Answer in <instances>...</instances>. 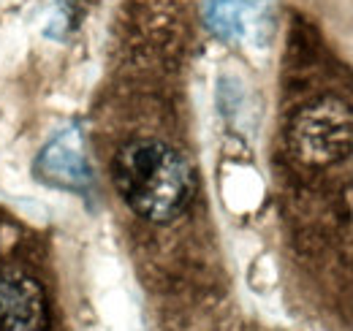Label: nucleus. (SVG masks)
Segmentation results:
<instances>
[{
  "label": "nucleus",
  "instance_id": "obj_1",
  "mask_svg": "<svg viewBox=\"0 0 353 331\" xmlns=\"http://www.w3.org/2000/svg\"><path fill=\"white\" fill-rule=\"evenodd\" d=\"M112 179L123 201L150 223H172L190 207L196 177L190 163L161 139H133L112 161Z\"/></svg>",
  "mask_w": 353,
  "mask_h": 331
},
{
  "label": "nucleus",
  "instance_id": "obj_2",
  "mask_svg": "<svg viewBox=\"0 0 353 331\" xmlns=\"http://www.w3.org/2000/svg\"><path fill=\"white\" fill-rule=\"evenodd\" d=\"M294 144L307 163H334L353 147V112L337 98L318 101L294 125Z\"/></svg>",
  "mask_w": 353,
  "mask_h": 331
},
{
  "label": "nucleus",
  "instance_id": "obj_3",
  "mask_svg": "<svg viewBox=\"0 0 353 331\" xmlns=\"http://www.w3.org/2000/svg\"><path fill=\"white\" fill-rule=\"evenodd\" d=\"M0 331H46V299L36 280L0 269Z\"/></svg>",
  "mask_w": 353,
  "mask_h": 331
},
{
  "label": "nucleus",
  "instance_id": "obj_4",
  "mask_svg": "<svg viewBox=\"0 0 353 331\" xmlns=\"http://www.w3.org/2000/svg\"><path fill=\"white\" fill-rule=\"evenodd\" d=\"M36 174L52 185H60V188H71V190L88 188L90 168L85 155H82L79 133L63 130L54 141H49L36 161Z\"/></svg>",
  "mask_w": 353,
  "mask_h": 331
}]
</instances>
